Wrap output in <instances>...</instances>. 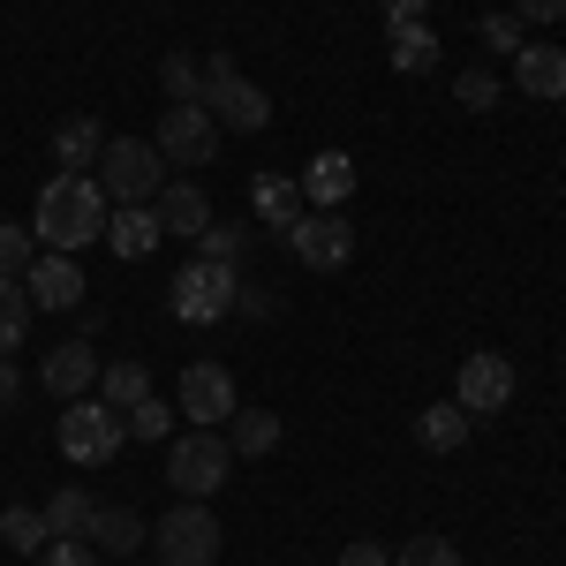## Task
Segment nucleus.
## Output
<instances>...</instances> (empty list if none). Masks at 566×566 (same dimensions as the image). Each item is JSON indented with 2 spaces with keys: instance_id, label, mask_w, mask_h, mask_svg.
Listing matches in <instances>:
<instances>
[{
  "instance_id": "f257e3e1",
  "label": "nucleus",
  "mask_w": 566,
  "mask_h": 566,
  "mask_svg": "<svg viewBox=\"0 0 566 566\" xmlns=\"http://www.w3.org/2000/svg\"><path fill=\"white\" fill-rule=\"evenodd\" d=\"M106 197H98V181L91 175H53L39 189V212H31V234H39V250H61V258H76L84 242L106 234Z\"/></svg>"
},
{
  "instance_id": "f03ea898",
  "label": "nucleus",
  "mask_w": 566,
  "mask_h": 566,
  "mask_svg": "<svg viewBox=\"0 0 566 566\" xmlns=\"http://www.w3.org/2000/svg\"><path fill=\"white\" fill-rule=\"evenodd\" d=\"M91 181H98L106 205H151L159 181H167V159H159L151 136H106V151H98Z\"/></svg>"
},
{
  "instance_id": "7ed1b4c3",
  "label": "nucleus",
  "mask_w": 566,
  "mask_h": 566,
  "mask_svg": "<svg viewBox=\"0 0 566 566\" xmlns=\"http://www.w3.org/2000/svg\"><path fill=\"white\" fill-rule=\"evenodd\" d=\"M197 106L212 114L219 129H234V136H258V129H272V98H264L227 53H212L205 61V84H197Z\"/></svg>"
},
{
  "instance_id": "20e7f679",
  "label": "nucleus",
  "mask_w": 566,
  "mask_h": 566,
  "mask_svg": "<svg viewBox=\"0 0 566 566\" xmlns=\"http://www.w3.org/2000/svg\"><path fill=\"white\" fill-rule=\"evenodd\" d=\"M219 544H227V528L205 499H175L159 522H151V552L159 566H219Z\"/></svg>"
},
{
  "instance_id": "39448f33",
  "label": "nucleus",
  "mask_w": 566,
  "mask_h": 566,
  "mask_svg": "<svg viewBox=\"0 0 566 566\" xmlns=\"http://www.w3.org/2000/svg\"><path fill=\"white\" fill-rule=\"evenodd\" d=\"M234 295H242V264H212V258H189L167 280V310L181 325H219L234 317Z\"/></svg>"
},
{
  "instance_id": "423d86ee",
  "label": "nucleus",
  "mask_w": 566,
  "mask_h": 566,
  "mask_svg": "<svg viewBox=\"0 0 566 566\" xmlns=\"http://www.w3.org/2000/svg\"><path fill=\"white\" fill-rule=\"evenodd\" d=\"M122 408H106L98 392L84 400H61V453L76 461V469H106L114 453H122Z\"/></svg>"
},
{
  "instance_id": "0eeeda50",
  "label": "nucleus",
  "mask_w": 566,
  "mask_h": 566,
  "mask_svg": "<svg viewBox=\"0 0 566 566\" xmlns=\"http://www.w3.org/2000/svg\"><path fill=\"white\" fill-rule=\"evenodd\" d=\"M227 476H234L227 431H189V438L167 446V483H175V499H212Z\"/></svg>"
},
{
  "instance_id": "6e6552de",
  "label": "nucleus",
  "mask_w": 566,
  "mask_h": 566,
  "mask_svg": "<svg viewBox=\"0 0 566 566\" xmlns=\"http://www.w3.org/2000/svg\"><path fill=\"white\" fill-rule=\"evenodd\" d=\"M175 408L197 423V431H227V416L242 408V392H234V378H227V363H189L175 386Z\"/></svg>"
},
{
  "instance_id": "1a4fd4ad",
  "label": "nucleus",
  "mask_w": 566,
  "mask_h": 566,
  "mask_svg": "<svg viewBox=\"0 0 566 566\" xmlns=\"http://www.w3.org/2000/svg\"><path fill=\"white\" fill-rule=\"evenodd\" d=\"M219 136H227V129H219L205 106H167V114H159V129H151V144H159V159H167V167H212Z\"/></svg>"
},
{
  "instance_id": "9d476101",
  "label": "nucleus",
  "mask_w": 566,
  "mask_h": 566,
  "mask_svg": "<svg viewBox=\"0 0 566 566\" xmlns=\"http://www.w3.org/2000/svg\"><path fill=\"white\" fill-rule=\"evenodd\" d=\"M287 250H295L310 272H340V264L355 258V227L340 212H303L287 227Z\"/></svg>"
},
{
  "instance_id": "9b49d317",
  "label": "nucleus",
  "mask_w": 566,
  "mask_h": 566,
  "mask_svg": "<svg viewBox=\"0 0 566 566\" xmlns=\"http://www.w3.org/2000/svg\"><path fill=\"white\" fill-rule=\"evenodd\" d=\"M453 400H461L469 416H499V408L514 400V363L491 355V348H476L469 363H461V378H453Z\"/></svg>"
},
{
  "instance_id": "f8f14e48",
  "label": "nucleus",
  "mask_w": 566,
  "mask_h": 566,
  "mask_svg": "<svg viewBox=\"0 0 566 566\" xmlns=\"http://www.w3.org/2000/svg\"><path fill=\"white\" fill-rule=\"evenodd\" d=\"M23 295H31V310H84V272H76V258H61V250H39L31 258V272H23Z\"/></svg>"
},
{
  "instance_id": "ddd939ff",
  "label": "nucleus",
  "mask_w": 566,
  "mask_h": 566,
  "mask_svg": "<svg viewBox=\"0 0 566 566\" xmlns=\"http://www.w3.org/2000/svg\"><path fill=\"white\" fill-rule=\"evenodd\" d=\"M98 348L91 340H61V348H45V363H39V386L53 392V400H84V392H98Z\"/></svg>"
},
{
  "instance_id": "4468645a",
  "label": "nucleus",
  "mask_w": 566,
  "mask_h": 566,
  "mask_svg": "<svg viewBox=\"0 0 566 566\" xmlns=\"http://www.w3.org/2000/svg\"><path fill=\"white\" fill-rule=\"evenodd\" d=\"M514 84H522V98H536V106H559L566 98V45L528 39L522 53H514Z\"/></svg>"
},
{
  "instance_id": "2eb2a0df",
  "label": "nucleus",
  "mask_w": 566,
  "mask_h": 566,
  "mask_svg": "<svg viewBox=\"0 0 566 566\" xmlns=\"http://www.w3.org/2000/svg\"><path fill=\"white\" fill-rule=\"evenodd\" d=\"M84 544L98 559H136V544H151V522L136 514V506H98L84 528Z\"/></svg>"
},
{
  "instance_id": "dca6fc26",
  "label": "nucleus",
  "mask_w": 566,
  "mask_h": 566,
  "mask_svg": "<svg viewBox=\"0 0 566 566\" xmlns=\"http://www.w3.org/2000/svg\"><path fill=\"white\" fill-rule=\"evenodd\" d=\"M295 181H303V205H310V212H340V205L355 197V159H348V151H317Z\"/></svg>"
},
{
  "instance_id": "f3484780",
  "label": "nucleus",
  "mask_w": 566,
  "mask_h": 566,
  "mask_svg": "<svg viewBox=\"0 0 566 566\" xmlns=\"http://www.w3.org/2000/svg\"><path fill=\"white\" fill-rule=\"evenodd\" d=\"M151 212H159V227H167V234H181V242H197V234L212 227V197H205L197 181H159Z\"/></svg>"
},
{
  "instance_id": "a211bd4d",
  "label": "nucleus",
  "mask_w": 566,
  "mask_h": 566,
  "mask_svg": "<svg viewBox=\"0 0 566 566\" xmlns=\"http://www.w3.org/2000/svg\"><path fill=\"white\" fill-rule=\"evenodd\" d=\"M106 242H114V258H151L159 242H167V227H159V212L151 205H114L106 212Z\"/></svg>"
},
{
  "instance_id": "6ab92c4d",
  "label": "nucleus",
  "mask_w": 566,
  "mask_h": 566,
  "mask_svg": "<svg viewBox=\"0 0 566 566\" xmlns=\"http://www.w3.org/2000/svg\"><path fill=\"white\" fill-rule=\"evenodd\" d=\"M98 151H106L98 114H69V122L53 129V167H61V175H91V167H98Z\"/></svg>"
},
{
  "instance_id": "aec40b11",
  "label": "nucleus",
  "mask_w": 566,
  "mask_h": 566,
  "mask_svg": "<svg viewBox=\"0 0 566 566\" xmlns=\"http://www.w3.org/2000/svg\"><path fill=\"white\" fill-rule=\"evenodd\" d=\"M386 61L400 69V76H423V69H438V31L423 23V15L386 23Z\"/></svg>"
},
{
  "instance_id": "412c9836",
  "label": "nucleus",
  "mask_w": 566,
  "mask_h": 566,
  "mask_svg": "<svg viewBox=\"0 0 566 566\" xmlns=\"http://www.w3.org/2000/svg\"><path fill=\"white\" fill-rule=\"evenodd\" d=\"M469 423H476V416H469L461 400H438V408L416 416V446H423V453H461V446H469Z\"/></svg>"
},
{
  "instance_id": "4be33fe9",
  "label": "nucleus",
  "mask_w": 566,
  "mask_h": 566,
  "mask_svg": "<svg viewBox=\"0 0 566 566\" xmlns=\"http://www.w3.org/2000/svg\"><path fill=\"white\" fill-rule=\"evenodd\" d=\"M227 446H234V461L280 453V416H272V408H234V416H227Z\"/></svg>"
},
{
  "instance_id": "5701e85b",
  "label": "nucleus",
  "mask_w": 566,
  "mask_h": 566,
  "mask_svg": "<svg viewBox=\"0 0 566 566\" xmlns=\"http://www.w3.org/2000/svg\"><path fill=\"white\" fill-rule=\"evenodd\" d=\"M250 205H258V219H264V227H280V234H287V227L303 219V181H295V175H258Z\"/></svg>"
},
{
  "instance_id": "b1692460",
  "label": "nucleus",
  "mask_w": 566,
  "mask_h": 566,
  "mask_svg": "<svg viewBox=\"0 0 566 566\" xmlns=\"http://www.w3.org/2000/svg\"><path fill=\"white\" fill-rule=\"evenodd\" d=\"M39 514H45V536H84L91 514H98V499H91V491H76V483H61Z\"/></svg>"
},
{
  "instance_id": "393cba45",
  "label": "nucleus",
  "mask_w": 566,
  "mask_h": 566,
  "mask_svg": "<svg viewBox=\"0 0 566 566\" xmlns=\"http://www.w3.org/2000/svg\"><path fill=\"white\" fill-rule=\"evenodd\" d=\"M122 431L144 438V446H159V438H175V400H159V392H144L136 408H122Z\"/></svg>"
},
{
  "instance_id": "a878e982",
  "label": "nucleus",
  "mask_w": 566,
  "mask_h": 566,
  "mask_svg": "<svg viewBox=\"0 0 566 566\" xmlns=\"http://www.w3.org/2000/svg\"><path fill=\"white\" fill-rule=\"evenodd\" d=\"M0 544L23 552V559H39L45 544H53V536H45V514L39 506H8V514H0Z\"/></svg>"
},
{
  "instance_id": "bb28decb",
  "label": "nucleus",
  "mask_w": 566,
  "mask_h": 566,
  "mask_svg": "<svg viewBox=\"0 0 566 566\" xmlns=\"http://www.w3.org/2000/svg\"><path fill=\"white\" fill-rule=\"evenodd\" d=\"M144 392H151V370H144V363H106V370H98V400H106V408H136Z\"/></svg>"
},
{
  "instance_id": "cd10ccee",
  "label": "nucleus",
  "mask_w": 566,
  "mask_h": 566,
  "mask_svg": "<svg viewBox=\"0 0 566 566\" xmlns=\"http://www.w3.org/2000/svg\"><path fill=\"white\" fill-rule=\"evenodd\" d=\"M159 84H167V106H197V84H205V61L175 45V53L159 61Z\"/></svg>"
},
{
  "instance_id": "c85d7f7f",
  "label": "nucleus",
  "mask_w": 566,
  "mask_h": 566,
  "mask_svg": "<svg viewBox=\"0 0 566 566\" xmlns=\"http://www.w3.org/2000/svg\"><path fill=\"white\" fill-rule=\"evenodd\" d=\"M23 333H31V295H23V280H0V355L23 348Z\"/></svg>"
},
{
  "instance_id": "c756f323",
  "label": "nucleus",
  "mask_w": 566,
  "mask_h": 566,
  "mask_svg": "<svg viewBox=\"0 0 566 566\" xmlns=\"http://www.w3.org/2000/svg\"><path fill=\"white\" fill-rule=\"evenodd\" d=\"M476 39H483V53H506V61H514V53L528 45V31H522L514 8H499V15H476Z\"/></svg>"
},
{
  "instance_id": "7c9ffc66",
  "label": "nucleus",
  "mask_w": 566,
  "mask_h": 566,
  "mask_svg": "<svg viewBox=\"0 0 566 566\" xmlns=\"http://www.w3.org/2000/svg\"><path fill=\"white\" fill-rule=\"evenodd\" d=\"M39 258V234L31 227H15V219H0V280H23Z\"/></svg>"
},
{
  "instance_id": "2f4dec72",
  "label": "nucleus",
  "mask_w": 566,
  "mask_h": 566,
  "mask_svg": "<svg viewBox=\"0 0 566 566\" xmlns=\"http://www.w3.org/2000/svg\"><path fill=\"white\" fill-rule=\"evenodd\" d=\"M453 98H461L469 114H491V106H499V76H491V69H461V76H453Z\"/></svg>"
},
{
  "instance_id": "473e14b6",
  "label": "nucleus",
  "mask_w": 566,
  "mask_h": 566,
  "mask_svg": "<svg viewBox=\"0 0 566 566\" xmlns=\"http://www.w3.org/2000/svg\"><path fill=\"white\" fill-rule=\"evenodd\" d=\"M392 566H461V552H453L446 536H408V544L392 552Z\"/></svg>"
},
{
  "instance_id": "72a5a7b5",
  "label": "nucleus",
  "mask_w": 566,
  "mask_h": 566,
  "mask_svg": "<svg viewBox=\"0 0 566 566\" xmlns=\"http://www.w3.org/2000/svg\"><path fill=\"white\" fill-rule=\"evenodd\" d=\"M242 250H250L242 227H205V234H197V258H212V264H242Z\"/></svg>"
},
{
  "instance_id": "f704fd0d",
  "label": "nucleus",
  "mask_w": 566,
  "mask_h": 566,
  "mask_svg": "<svg viewBox=\"0 0 566 566\" xmlns=\"http://www.w3.org/2000/svg\"><path fill=\"white\" fill-rule=\"evenodd\" d=\"M39 566H98V552H91L84 536H53V544L39 552Z\"/></svg>"
},
{
  "instance_id": "c9c22d12",
  "label": "nucleus",
  "mask_w": 566,
  "mask_h": 566,
  "mask_svg": "<svg viewBox=\"0 0 566 566\" xmlns=\"http://www.w3.org/2000/svg\"><path fill=\"white\" fill-rule=\"evenodd\" d=\"M333 566H392V552H386V544H370V536H355V544H348Z\"/></svg>"
},
{
  "instance_id": "e433bc0d",
  "label": "nucleus",
  "mask_w": 566,
  "mask_h": 566,
  "mask_svg": "<svg viewBox=\"0 0 566 566\" xmlns=\"http://www.w3.org/2000/svg\"><path fill=\"white\" fill-rule=\"evenodd\" d=\"M514 15H522V31H536V23H559L566 0H514Z\"/></svg>"
},
{
  "instance_id": "4c0bfd02",
  "label": "nucleus",
  "mask_w": 566,
  "mask_h": 566,
  "mask_svg": "<svg viewBox=\"0 0 566 566\" xmlns=\"http://www.w3.org/2000/svg\"><path fill=\"white\" fill-rule=\"evenodd\" d=\"M15 392H23V378H15V363H8V355H0V416H8V408H15Z\"/></svg>"
},
{
  "instance_id": "58836bf2",
  "label": "nucleus",
  "mask_w": 566,
  "mask_h": 566,
  "mask_svg": "<svg viewBox=\"0 0 566 566\" xmlns=\"http://www.w3.org/2000/svg\"><path fill=\"white\" fill-rule=\"evenodd\" d=\"M431 0H386V23H408V15H423Z\"/></svg>"
},
{
  "instance_id": "ea45409f",
  "label": "nucleus",
  "mask_w": 566,
  "mask_h": 566,
  "mask_svg": "<svg viewBox=\"0 0 566 566\" xmlns=\"http://www.w3.org/2000/svg\"><path fill=\"white\" fill-rule=\"evenodd\" d=\"M122 566H144V559H122Z\"/></svg>"
},
{
  "instance_id": "a19ab883",
  "label": "nucleus",
  "mask_w": 566,
  "mask_h": 566,
  "mask_svg": "<svg viewBox=\"0 0 566 566\" xmlns=\"http://www.w3.org/2000/svg\"><path fill=\"white\" fill-rule=\"evenodd\" d=\"M0 219H8V212H0Z\"/></svg>"
}]
</instances>
